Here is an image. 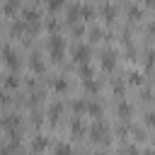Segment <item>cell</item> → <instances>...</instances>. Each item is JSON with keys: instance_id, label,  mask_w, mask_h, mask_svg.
I'll return each instance as SVG.
<instances>
[{"instance_id": "cell-24", "label": "cell", "mask_w": 155, "mask_h": 155, "mask_svg": "<svg viewBox=\"0 0 155 155\" xmlns=\"http://www.w3.org/2000/svg\"><path fill=\"white\" fill-rule=\"evenodd\" d=\"M128 17H131V19H136V17H140V7H136V5H131V7H128Z\"/></svg>"}, {"instance_id": "cell-12", "label": "cell", "mask_w": 155, "mask_h": 155, "mask_svg": "<svg viewBox=\"0 0 155 155\" xmlns=\"http://www.w3.org/2000/svg\"><path fill=\"white\" fill-rule=\"evenodd\" d=\"M29 65H31V70H39V73L44 70V61L39 58V53H31L29 56Z\"/></svg>"}, {"instance_id": "cell-22", "label": "cell", "mask_w": 155, "mask_h": 155, "mask_svg": "<svg viewBox=\"0 0 155 155\" xmlns=\"http://www.w3.org/2000/svg\"><path fill=\"white\" fill-rule=\"evenodd\" d=\"M5 85H7V87H17V85H19V78H17V75H7V78H5Z\"/></svg>"}, {"instance_id": "cell-31", "label": "cell", "mask_w": 155, "mask_h": 155, "mask_svg": "<svg viewBox=\"0 0 155 155\" xmlns=\"http://www.w3.org/2000/svg\"><path fill=\"white\" fill-rule=\"evenodd\" d=\"M29 155H34V153H29Z\"/></svg>"}, {"instance_id": "cell-25", "label": "cell", "mask_w": 155, "mask_h": 155, "mask_svg": "<svg viewBox=\"0 0 155 155\" xmlns=\"http://www.w3.org/2000/svg\"><path fill=\"white\" fill-rule=\"evenodd\" d=\"M99 36H102V29H99V27H92V29H90V39H92V41H97Z\"/></svg>"}, {"instance_id": "cell-26", "label": "cell", "mask_w": 155, "mask_h": 155, "mask_svg": "<svg viewBox=\"0 0 155 155\" xmlns=\"http://www.w3.org/2000/svg\"><path fill=\"white\" fill-rule=\"evenodd\" d=\"M145 124H150V126L155 124V111H148V114H145Z\"/></svg>"}, {"instance_id": "cell-2", "label": "cell", "mask_w": 155, "mask_h": 155, "mask_svg": "<svg viewBox=\"0 0 155 155\" xmlns=\"http://www.w3.org/2000/svg\"><path fill=\"white\" fill-rule=\"evenodd\" d=\"M90 44H85V41H80V44H75L73 46V61L75 63H90Z\"/></svg>"}, {"instance_id": "cell-23", "label": "cell", "mask_w": 155, "mask_h": 155, "mask_svg": "<svg viewBox=\"0 0 155 155\" xmlns=\"http://www.w3.org/2000/svg\"><path fill=\"white\" fill-rule=\"evenodd\" d=\"M124 155H140V150H138V145H126Z\"/></svg>"}, {"instance_id": "cell-1", "label": "cell", "mask_w": 155, "mask_h": 155, "mask_svg": "<svg viewBox=\"0 0 155 155\" xmlns=\"http://www.w3.org/2000/svg\"><path fill=\"white\" fill-rule=\"evenodd\" d=\"M63 48H65L63 36H61V34H51V39H48V51H51V58H53L56 63L63 61Z\"/></svg>"}, {"instance_id": "cell-30", "label": "cell", "mask_w": 155, "mask_h": 155, "mask_svg": "<svg viewBox=\"0 0 155 155\" xmlns=\"http://www.w3.org/2000/svg\"><path fill=\"white\" fill-rule=\"evenodd\" d=\"M145 5L148 7H155V0H145Z\"/></svg>"}, {"instance_id": "cell-10", "label": "cell", "mask_w": 155, "mask_h": 155, "mask_svg": "<svg viewBox=\"0 0 155 155\" xmlns=\"http://www.w3.org/2000/svg\"><path fill=\"white\" fill-rule=\"evenodd\" d=\"M53 153H56V155H73V145H70V143H63V140H61V143H56Z\"/></svg>"}, {"instance_id": "cell-7", "label": "cell", "mask_w": 155, "mask_h": 155, "mask_svg": "<svg viewBox=\"0 0 155 155\" xmlns=\"http://www.w3.org/2000/svg\"><path fill=\"white\" fill-rule=\"evenodd\" d=\"M2 126H5L7 131H12V136H15V128L19 126V116H17V114H7V116L2 119Z\"/></svg>"}, {"instance_id": "cell-11", "label": "cell", "mask_w": 155, "mask_h": 155, "mask_svg": "<svg viewBox=\"0 0 155 155\" xmlns=\"http://www.w3.org/2000/svg\"><path fill=\"white\" fill-rule=\"evenodd\" d=\"M61 114H63V104H61V102H53V104L48 107V116H51V121H56Z\"/></svg>"}, {"instance_id": "cell-28", "label": "cell", "mask_w": 155, "mask_h": 155, "mask_svg": "<svg viewBox=\"0 0 155 155\" xmlns=\"http://www.w3.org/2000/svg\"><path fill=\"white\" fill-rule=\"evenodd\" d=\"M148 31H155V22H150V24H148Z\"/></svg>"}, {"instance_id": "cell-29", "label": "cell", "mask_w": 155, "mask_h": 155, "mask_svg": "<svg viewBox=\"0 0 155 155\" xmlns=\"http://www.w3.org/2000/svg\"><path fill=\"white\" fill-rule=\"evenodd\" d=\"M143 155H155V150H153V148H148V150H145Z\"/></svg>"}, {"instance_id": "cell-4", "label": "cell", "mask_w": 155, "mask_h": 155, "mask_svg": "<svg viewBox=\"0 0 155 155\" xmlns=\"http://www.w3.org/2000/svg\"><path fill=\"white\" fill-rule=\"evenodd\" d=\"M2 58H5V63L10 65V68H17L19 65V53L7 44V46H2Z\"/></svg>"}, {"instance_id": "cell-6", "label": "cell", "mask_w": 155, "mask_h": 155, "mask_svg": "<svg viewBox=\"0 0 155 155\" xmlns=\"http://www.w3.org/2000/svg\"><path fill=\"white\" fill-rule=\"evenodd\" d=\"M116 114H119L121 119H128V116L133 114V104H131L128 99H124V97H121V99H119V104H116Z\"/></svg>"}, {"instance_id": "cell-19", "label": "cell", "mask_w": 155, "mask_h": 155, "mask_svg": "<svg viewBox=\"0 0 155 155\" xmlns=\"http://www.w3.org/2000/svg\"><path fill=\"white\" fill-rule=\"evenodd\" d=\"M53 87H56L58 92H65V90H68V80H65V78H58V80H53Z\"/></svg>"}, {"instance_id": "cell-9", "label": "cell", "mask_w": 155, "mask_h": 155, "mask_svg": "<svg viewBox=\"0 0 155 155\" xmlns=\"http://www.w3.org/2000/svg\"><path fill=\"white\" fill-rule=\"evenodd\" d=\"M78 73H80V78H82V80H90V78L94 75V68H92V63H80Z\"/></svg>"}, {"instance_id": "cell-27", "label": "cell", "mask_w": 155, "mask_h": 155, "mask_svg": "<svg viewBox=\"0 0 155 155\" xmlns=\"http://www.w3.org/2000/svg\"><path fill=\"white\" fill-rule=\"evenodd\" d=\"M5 102H7V94H5V92H0V104H5Z\"/></svg>"}, {"instance_id": "cell-18", "label": "cell", "mask_w": 155, "mask_h": 155, "mask_svg": "<svg viewBox=\"0 0 155 155\" xmlns=\"http://www.w3.org/2000/svg\"><path fill=\"white\" fill-rule=\"evenodd\" d=\"M153 65H155V51H153V48H148V51H145V68L150 70Z\"/></svg>"}, {"instance_id": "cell-14", "label": "cell", "mask_w": 155, "mask_h": 155, "mask_svg": "<svg viewBox=\"0 0 155 155\" xmlns=\"http://www.w3.org/2000/svg\"><path fill=\"white\" fill-rule=\"evenodd\" d=\"M80 17H82V19H92V17H94V7L87 5V2L80 5Z\"/></svg>"}, {"instance_id": "cell-13", "label": "cell", "mask_w": 155, "mask_h": 155, "mask_svg": "<svg viewBox=\"0 0 155 155\" xmlns=\"http://www.w3.org/2000/svg\"><path fill=\"white\" fill-rule=\"evenodd\" d=\"M46 145H48V140H46V136H41V133L31 140V150H44Z\"/></svg>"}, {"instance_id": "cell-5", "label": "cell", "mask_w": 155, "mask_h": 155, "mask_svg": "<svg viewBox=\"0 0 155 155\" xmlns=\"http://www.w3.org/2000/svg\"><path fill=\"white\" fill-rule=\"evenodd\" d=\"M102 68L107 70V73H111L114 68H116V53L111 51V48H107V51H102Z\"/></svg>"}, {"instance_id": "cell-21", "label": "cell", "mask_w": 155, "mask_h": 155, "mask_svg": "<svg viewBox=\"0 0 155 155\" xmlns=\"http://www.w3.org/2000/svg\"><path fill=\"white\" fill-rule=\"evenodd\" d=\"M46 5H48V10H51V12H56V10H61V7H63V0H46Z\"/></svg>"}, {"instance_id": "cell-15", "label": "cell", "mask_w": 155, "mask_h": 155, "mask_svg": "<svg viewBox=\"0 0 155 155\" xmlns=\"http://www.w3.org/2000/svg\"><path fill=\"white\" fill-rule=\"evenodd\" d=\"M126 78H128V82H131V85H140V82H143V75H140L138 70H128V75H126Z\"/></svg>"}, {"instance_id": "cell-3", "label": "cell", "mask_w": 155, "mask_h": 155, "mask_svg": "<svg viewBox=\"0 0 155 155\" xmlns=\"http://www.w3.org/2000/svg\"><path fill=\"white\" fill-rule=\"evenodd\" d=\"M90 136H92V140H102V143H109V133H107V126H104V121L99 119L92 128H90Z\"/></svg>"}, {"instance_id": "cell-20", "label": "cell", "mask_w": 155, "mask_h": 155, "mask_svg": "<svg viewBox=\"0 0 155 155\" xmlns=\"http://www.w3.org/2000/svg\"><path fill=\"white\" fill-rule=\"evenodd\" d=\"M82 85H85V90H90V92H97V90H99V82H94L92 78H90V80H82Z\"/></svg>"}, {"instance_id": "cell-16", "label": "cell", "mask_w": 155, "mask_h": 155, "mask_svg": "<svg viewBox=\"0 0 155 155\" xmlns=\"http://www.w3.org/2000/svg\"><path fill=\"white\" fill-rule=\"evenodd\" d=\"M85 111H90L92 116H102V107L97 104V102H87V109Z\"/></svg>"}, {"instance_id": "cell-17", "label": "cell", "mask_w": 155, "mask_h": 155, "mask_svg": "<svg viewBox=\"0 0 155 155\" xmlns=\"http://www.w3.org/2000/svg\"><path fill=\"white\" fill-rule=\"evenodd\" d=\"M70 128H73V133H75V136H80V133H85V124H82L80 119H75V121L70 124Z\"/></svg>"}, {"instance_id": "cell-8", "label": "cell", "mask_w": 155, "mask_h": 155, "mask_svg": "<svg viewBox=\"0 0 155 155\" xmlns=\"http://www.w3.org/2000/svg\"><path fill=\"white\" fill-rule=\"evenodd\" d=\"M102 17H104L107 22H114V17H116V7L109 5V2H104V5H102Z\"/></svg>"}]
</instances>
